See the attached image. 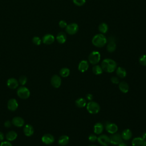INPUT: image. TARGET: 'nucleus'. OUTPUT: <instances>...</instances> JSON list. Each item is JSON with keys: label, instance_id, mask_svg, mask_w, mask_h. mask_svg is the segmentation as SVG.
<instances>
[{"label": "nucleus", "instance_id": "obj_17", "mask_svg": "<svg viewBox=\"0 0 146 146\" xmlns=\"http://www.w3.org/2000/svg\"><path fill=\"white\" fill-rule=\"evenodd\" d=\"M116 48V44L115 40L113 38H111L108 41V43L107 46V50L110 52H112L115 51Z\"/></svg>", "mask_w": 146, "mask_h": 146}, {"label": "nucleus", "instance_id": "obj_39", "mask_svg": "<svg viewBox=\"0 0 146 146\" xmlns=\"http://www.w3.org/2000/svg\"><path fill=\"white\" fill-rule=\"evenodd\" d=\"M11 123H11L10 121H9V120H6V121L5 122V123H4V126H5V127H6V128H9V127H11Z\"/></svg>", "mask_w": 146, "mask_h": 146}, {"label": "nucleus", "instance_id": "obj_44", "mask_svg": "<svg viewBox=\"0 0 146 146\" xmlns=\"http://www.w3.org/2000/svg\"><path fill=\"white\" fill-rule=\"evenodd\" d=\"M89 146H98V145H90Z\"/></svg>", "mask_w": 146, "mask_h": 146}, {"label": "nucleus", "instance_id": "obj_1", "mask_svg": "<svg viewBox=\"0 0 146 146\" xmlns=\"http://www.w3.org/2000/svg\"><path fill=\"white\" fill-rule=\"evenodd\" d=\"M116 66L117 64L115 61L109 58L104 59L101 63V67L103 70L109 73L115 71L116 69Z\"/></svg>", "mask_w": 146, "mask_h": 146}, {"label": "nucleus", "instance_id": "obj_30", "mask_svg": "<svg viewBox=\"0 0 146 146\" xmlns=\"http://www.w3.org/2000/svg\"><path fill=\"white\" fill-rule=\"evenodd\" d=\"M103 69L101 66L99 65H95L92 67V72L95 75H100L103 73Z\"/></svg>", "mask_w": 146, "mask_h": 146}, {"label": "nucleus", "instance_id": "obj_33", "mask_svg": "<svg viewBox=\"0 0 146 146\" xmlns=\"http://www.w3.org/2000/svg\"><path fill=\"white\" fill-rule=\"evenodd\" d=\"M73 2L78 6H82L86 3V0H73Z\"/></svg>", "mask_w": 146, "mask_h": 146}, {"label": "nucleus", "instance_id": "obj_26", "mask_svg": "<svg viewBox=\"0 0 146 146\" xmlns=\"http://www.w3.org/2000/svg\"><path fill=\"white\" fill-rule=\"evenodd\" d=\"M116 72V75L121 78H124L127 75V72L125 70L124 68L121 67H119L117 68Z\"/></svg>", "mask_w": 146, "mask_h": 146}, {"label": "nucleus", "instance_id": "obj_32", "mask_svg": "<svg viewBox=\"0 0 146 146\" xmlns=\"http://www.w3.org/2000/svg\"><path fill=\"white\" fill-rule=\"evenodd\" d=\"M27 80V78L26 76L22 75L19 77V82L21 85H25Z\"/></svg>", "mask_w": 146, "mask_h": 146}, {"label": "nucleus", "instance_id": "obj_4", "mask_svg": "<svg viewBox=\"0 0 146 146\" xmlns=\"http://www.w3.org/2000/svg\"><path fill=\"white\" fill-rule=\"evenodd\" d=\"M100 60V54L99 52L94 51L91 52L88 56L89 62L92 64H96Z\"/></svg>", "mask_w": 146, "mask_h": 146}, {"label": "nucleus", "instance_id": "obj_34", "mask_svg": "<svg viewBox=\"0 0 146 146\" xmlns=\"http://www.w3.org/2000/svg\"><path fill=\"white\" fill-rule=\"evenodd\" d=\"M32 41L34 44L35 45H40L41 43V39L38 36H34L33 37Z\"/></svg>", "mask_w": 146, "mask_h": 146}, {"label": "nucleus", "instance_id": "obj_14", "mask_svg": "<svg viewBox=\"0 0 146 146\" xmlns=\"http://www.w3.org/2000/svg\"><path fill=\"white\" fill-rule=\"evenodd\" d=\"M55 40V38L54 36V35H52V34H46L45 35L43 36V38H42V42L44 44H52Z\"/></svg>", "mask_w": 146, "mask_h": 146}, {"label": "nucleus", "instance_id": "obj_40", "mask_svg": "<svg viewBox=\"0 0 146 146\" xmlns=\"http://www.w3.org/2000/svg\"><path fill=\"white\" fill-rule=\"evenodd\" d=\"M86 98L88 100H92L93 99V95L91 94H88L86 95Z\"/></svg>", "mask_w": 146, "mask_h": 146}, {"label": "nucleus", "instance_id": "obj_16", "mask_svg": "<svg viewBox=\"0 0 146 146\" xmlns=\"http://www.w3.org/2000/svg\"><path fill=\"white\" fill-rule=\"evenodd\" d=\"M12 124L18 127H21L24 125L25 121L23 118L19 116H15L12 119Z\"/></svg>", "mask_w": 146, "mask_h": 146}, {"label": "nucleus", "instance_id": "obj_29", "mask_svg": "<svg viewBox=\"0 0 146 146\" xmlns=\"http://www.w3.org/2000/svg\"><path fill=\"white\" fill-rule=\"evenodd\" d=\"M70 70L68 68H66V67H64V68H62L60 71H59V74H60V75L63 78H66V77H67L69 75H70Z\"/></svg>", "mask_w": 146, "mask_h": 146}, {"label": "nucleus", "instance_id": "obj_31", "mask_svg": "<svg viewBox=\"0 0 146 146\" xmlns=\"http://www.w3.org/2000/svg\"><path fill=\"white\" fill-rule=\"evenodd\" d=\"M139 63L144 66H146V54H144V55H142L140 58H139Z\"/></svg>", "mask_w": 146, "mask_h": 146}, {"label": "nucleus", "instance_id": "obj_13", "mask_svg": "<svg viewBox=\"0 0 146 146\" xmlns=\"http://www.w3.org/2000/svg\"><path fill=\"white\" fill-rule=\"evenodd\" d=\"M54 137L50 133L44 134L42 137V141L45 144H51L54 141Z\"/></svg>", "mask_w": 146, "mask_h": 146}, {"label": "nucleus", "instance_id": "obj_36", "mask_svg": "<svg viewBox=\"0 0 146 146\" xmlns=\"http://www.w3.org/2000/svg\"><path fill=\"white\" fill-rule=\"evenodd\" d=\"M67 22L65 21H63V20H62L60 21H59V26L60 28H66V26H67Z\"/></svg>", "mask_w": 146, "mask_h": 146}, {"label": "nucleus", "instance_id": "obj_8", "mask_svg": "<svg viewBox=\"0 0 146 146\" xmlns=\"http://www.w3.org/2000/svg\"><path fill=\"white\" fill-rule=\"evenodd\" d=\"M97 140L98 141L99 143L103 146H108L110 144V137L106 135H100L98 137Z\"/></svg>", "mask_w": 146, "mask_h": 146}, {"label": "nucleus", "instance_id": "obj_3", "mask_svg": "<svg viewBox=\"0 0 146 146\" xmlns=\"http://www.w3.org/2000/svg\"><path fill=\"white\" fill-rule=\"evenodd\" d=\"M87 110L91 114H96L100 111V106L95 102H90L87 104Z\"/></svg>", "mask_w": 146, "mask_h": 146}, {"label": "nucleus", "instance_id": "obj_27", "mask_svg": "<svg viewBox=\"0 0 146 146\" xmlns=\"http://www.w3.org/2000/svg\"><path fill=\"white\" fill-rule=\"evenodd\" d=\"M75 104L79 108L84 107L86 105V100L83 98H78L75 100Z\"/></svg>", "mask_w": 146, "mask_h": 146}, {"label": "nucleus", "instance_id": "obj_42", "mask_svg": "<svg viewBox=\"0 0 146 146\" xmlns=\"http://www.w3.org/2000/svg\"><path fill=\"white\" fill-rule=\"evenodd\" d=\"M117 146H127V144H125L124 143L121 142V143H120V144H119L117 145Z\"/></svg>", "mask_w": 146, "mask_h": 146}, {"label": "nucleus", "instance_id": "obj_5", "mask_svg": "<svg viewBox=\"0 0 146 146\" xmlns=\"http://www.w3.org/2000/svg\"><path fill=\"white\" fill-rule=\"evenodd\" d=\"M30 92L29 90L26 87H21L17 90V95L21 99H26L29 98Z\"/></svg>", "mask_w": 146, "mask_h": 146}, {"label": "nucleus", "instance_id": "obj_28", "mask_svg": "<svg viewBox=\"0 0 146 146\" xmlns=\"http://www.w3.org/2000/svg\"><path fill=\"white\" fill-rule=\"evenodd\" d=\"M98 29L101 34H105L108 31V25L106 23H101L98 26Z\"/></svg>", "mask_w": 146, "mask_h": 146}, {"label": "nucleus", "instance_id": "obj_38", "mask_svg": "<svg viewBox=\"0 0 146 146\" xmlns=\"http://www.w3.org/2000/svg\"><path fill=\"white\" fill-rule=\"evenodd\" d=\"M0 146H13V145L10 143L9 141H2L1 143Z\"/></svg>", "mask_w": 146, "mask_h": 146}, {"label": "nucleus", "instance_id": "obj_41", "mask_svg": "<svg viewBox=\"0 0 146 146\" xmlns=\"http://www.w3.org/2000/svg\"><path fill=\"white\" fill-rule=\"evenodd\" d=\"M4 139V135L2 132H0V141H2Z\"/></svg>", "mask_w": 146, "mask_h": 146}, {"label": "nucleus", "instance_id": "obj_15", "mask_svg": "<svg viewBox=\"0 0 146 146\" xmlns=\"http://www.w3.org/2000/svg\"><path fill=\"white\" fill-rule=\"evenodd\" d=\"M7 86L11 89H15L18 86V82L15 78H9L7 81Z\"/></svg>", "mask_w": 146, "mask_h": 146}, {"label": "nucleus", "instance_id": "obj_2", "mask_svg": "<svg viewBox=\"0 0 146 146\" xmlns=\"http://www.w3.org/2000/svg\"><path fill=\"white\" fill-rule=\"evenodd\" d=\"M107 40L103 34H98L94 36L92 39V43L97 47H102L106 44Z\"/></svg>", "mask_w": 146, "mask_h": 146}, {"label": "nucleus", "instance_id": "obj_11", "mask_svg": "<svg viewBox=\"0 0 146 146\" xmlns=\"http://www.w3.org/2000/svg\"><path fill=\"white\" fill-rule=\"evenodd\" d=\"M61 83L62 80L60 76L57 75H54L52 76L51 79V83L54 88H59L61 85Z\"/></svg>", "mask_w": 146, "mask_h": 146}, {"label": "nucleus", "instance_id": "obj_22", "mask_svg": "<svg viewBox=\"0 0 146 146\" xmlns=\"http://www.w3.org/2000/svg\"><path fill=\"white\" fill-rule=\"evenodd\" d=\"M119 88L123 93H127L129 90V86L128 83L124 81H122L119 83Z\"/></svg>", "mask_w": 146, "mask_h": 146}, {"label": "nucleus", "instance_id": "obj_25", "mask_svg": "<svg viewBox=\"0 0 146 146\" xmlns=\"http://www.w3.org/2000/svg\"><path fill=\"white\" fill-rule=\"evenodd\" d=\"M103 131V125L100 123H97L94 127V131L95 134L99 135L102 133Z\"/></svg>", "mask_w": 146, "mask_h": 146}, {"label": "nucleus", "instance_id": "obj_37", "mask_svg": "<svg viewBox=\"0 0 146 146\" xmlns=\"http://www.w3.org/2000/svg\"><path fill=\"white\" fill-rule=\"evenodd\" d=\"M111 80L112 83H113V84H118V83H119V79L116 76H112L111 78Z\"/></svg>", "mask_w": 146, "mask_h": 146}, {"label": "nucleus", "instance_id": "obj_19", "mask_svg": "<svg viewBox=\"0 0 146 146\" xmlns=\"http://www.w3.org/2000/svg\"><path fill=\"white\" fill-rule=\"evenodd\" d=\"M23 133L26 136H30L34 133V128L30 124H26L23 127Z\"/></svg>", "mask_w": 146, "mask_h": 146}, {"label": "nucleus", "instance_id": "obj_9", "mask_svg": "<svg viewBox=\"0 0 146 146\" xmlns=\"http://www.w3.org/2000/svg\"><path fill=\"white\" fill-rule=\"evenodd\" d=\"M105 128L106 131L109 133H111V134L115 133L118 129V127L116 125V124H115V123H112L110 122H108L106 124Z\"/></svg>", "mask_w": 146, "mask_h": 146}, {"label": "nucleus", "instance_id": "obj_23", "mask_svg": "<svg viewBox=\"0 0 146 146\" xmlns=\"http://www.w3.org/2000/svg\"><path fill=\"white\" fill-rule=\"evenodd\" d=\"M17 137V133L16 132L14 131H10L8 132L6 135V138L9 141H11L15 140Z\"/></svg>", "mask_w": 146, "mask_h": 146}, {"label": "nucleus", "instance_id": "obj_35", "mask_svg": "<svg viewBox=\"0 0 146 146\" xmlns=\"http://www.w3.org/2000/svg\"><path fill=\"white\" fill-rule=\"evenodd\" d=\"M97 139H98V137L94 134H91L88 136V140L91 142H95V141L97 140Z\"/></svg>", "mask_w": 146, "mask_h": 146}, {"label": "nucleus", "instance_id": "obj_24", "mask_svg": "<svg viewBox=\"0 0 146 146\" xmlns=\"http://www.w3.org/2000/svg\"><path fill=\"white\" fill-rule=\"evenodd\" d=\"M69 142V137L67 135H62L58 139V144L60 145L64 146Z\"/></svg>", "mask_w": 146, "mask_h": 146}, {"label": "nucleus", "instance_id": "obj_7", "mask_svg": "<svg viewBox=\"0 0 146 146\" xmlns=\"http://www.w3.org/2000/svg\"><path fill=\"white\" fill-rule=\"evenodd\" d=\"M110 144L113 145H118L120 143L122 142V137L120 134L119 133H113L111 134L110 136Z\"/></svg>", "mask_w": 146, "mask_h": 146}, {"label": "nucleus", "instance_id": "obj_10", "mask_svg": "<svg viewBox=\"0 0 146 146\" xmlns=\"http://www.w3.org/2000/svg\"><path fill=\"white\" fill-rule=\"evenodd\" d=\"M132 146H146V141L142 137H137L132 141Z\"/></svg>", "mask_w": 146, "mask_h": 146}, {"label": "nucleus", "instance_id": "obj_18", "mask_svg": "<svg viewBox=\"0 0 146 146\" xmlns=\"http://www.w3.org/2000/svg\"><path fill=\"white\" fill-rule=\"evenodd\" d=\"M89 67L88 63L87 60H83L80 62L78 65V70L82 72H84L86 71Z\"/></svg>", "mask_w": 146, "mask_h": 146}, {"label": "nucleus", "instance_id": "obj_6", "mask_svg": "<svg viewBox=\"0 0 146 146\" xmlns=\"http://www.w3.org/2000/svg\"><path fill=\"white\" fill-rule=\"evenodd\" d=\"M79 30L78 25L75 23H72L67 25L66 27V31L70 35L75 34Z\"/></svg>", "mask_w": 146, "mask_h": 146}, {"label": "nucleus", "instance_id": "obj_43", "mask_svg": "<svg viewBox=\"0 0 146 146\" xmlns=\"http://www.w3.org/2000/svg\"><path fill=\"white\" fill-rule=\"evenodd\" d=\"M142 137H143V139H146V132H145V133H143Z\"/></svg>", "mask_w": 146, "mask_h": 146}, {"label": "nucleus", "instance_id": "obj_20", "mask_svg": "<svg viewBox=\"0 0 146 146\" xmlns=\"http://www.w3.org/2000/svg\"><path fill=\"white\" fill-rule=\"evenodd\" d=\"M56 39L58 43H59L60 44H63V43H65V42L66 41L67 36H66V34L64 32H59L57 34Z\"/></svg>", "mask_w": 146, "mask_h": 146}, {"label": "nucleus", "instance_id": "obj_21", "mask_svg": "<svg viewBox=\"0 0 146 146\" xmlns=\"http://www.w3.org/2000/svg\"><path fill=\"white\" fill-rule=\"evenodd\" d=\"M132 135V132L129 129H125L124 131H123L121 135L122 139L125 140H129L131 138Z\"/></svg>", "mask_w": 146, "mask_h": 146}, {"label": "nucleus", "instance_id": "obj_12", "mask_svg": "<svg viewBox=\"0 0 146 146\" xmlns=\"http://www.w3.org/2000/svg\"><path fill=\"white\" fill-rule=\"evenodd\" d=\"M18 107V103L16 99H10L7 103V108L11 111H15Z\"/></svg>", "mask_w": 146, "mask_h": 146}]
</instances>
